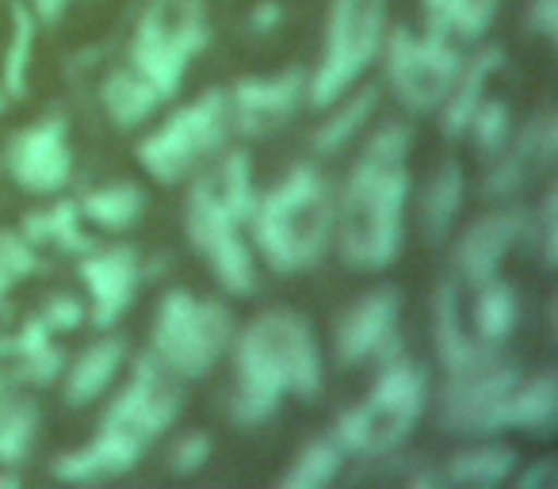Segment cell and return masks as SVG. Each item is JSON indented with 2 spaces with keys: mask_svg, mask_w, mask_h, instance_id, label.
<instances>
[{
  "mask_svg": "<svg viewBox=\"0 0 558 489\" xmlns=\"http://www.w3.org/2000/svg\"><path fill=\"white\" fill-rule=\"evenodd\" d=\"M520 367L512 359H501V352H486L463 371H448L440 387V428L448 436H466V440H486L497 436V413L509 390L517 387Z\"/></svg>",
  "mask_w": 558,
  "mask_h": 489,
  "instance_id": "30bf717a",
  "label": "cell"
},
{
  "mask_svg": "<svg viewBox=\"0 0 558 489\" xmlns=\"http://www.w3.org/2000/svg\"><path fill=\"white\" fill-rule=\"evenodd\" d=\"M39 318L50 333H70V329H77L81 321H85V303L73 298V295H54V298H47V306L39 310Z\"/></svg>",
  "mask_w": 558,
  "mask_h": 489,
  "instance_id": "f35d334b",
  "label": "cell"
},
{
  "mask_svg": "<svg viewBox=\"0 0 558 489\" xmlns=\"http://www.w3.org/2000/svg\"><path fill=\"white\" fill-rule=\"evenodd\" d=\"M524 230H527V210H520V207H501V210H489V215L474 218L466 230H459L456 249H451L459 280L478 288V283L501 276V265L520 245Z\"/></svg>",
  "mask_w": 558,
  "mask_h": 489,
  "instance_id": "2e32d148",
  "label": "cell"
},
{
  "mask_svg": "<svg viewBox=\"0 0 558 489\" xmlns=\"http://www.w3.org/2000/svg\"><path fill=\"white\" fill-rule=\"evenodd\" d=\"M241 225H245L241 218H233L230 210H222L218 203H210L207 195L187 187V203H184L187 241H192V249L207 260L210 276L222 283V291H230V295H238V298L256 291L253 249H248Z\"/></svg>",
  "mask_w": 558,
  "mask_h": 489,
  "instance_id": "8fae6325",
  "label": "cell"
},
{
  "mask_svg": "<svg viewBox=\"0 0 558 489\" xmlns=\"http://www.w3.org/2000/svg\"><path fill=\"white\" fill-rule=\"evenodd\" d=\"M9 50H4V70H0V88L9 96L27 93V77H32V54H35V32H39V20L27 9V0H12L9 4Z\"/></svg>",
  "mask_w": 558,
  "mask_h": 489,
  "instance_id": "836d02e7",
  "label": "cell"
},
{
  "mask_svg": "<svg viewBox=\"0 0 558 489\" xmlns=\"http://www.w3.org/2000/svg\"><path fill=\"white\" fill-rule=\"evenodd\" d=\"M210 39L207 4L203 0H149L131 35L126 62L142 70L161 93L184 85V70Z\"/></svg>",
  "mask_w": 558,
  "mask_h": 489,
  "instance_id": "ba28073f",
  "label": "cell"
},
{
  "mask_svg": "<svg viewBox=\"0 0 558 489\" xmlns=\"http://www.w3.org/2000/svg\"><path fill=\"white\" fill-rule=\"evenodd\" d=\"M509 481H517V489H543L555 481V463H550V459H535L524 474H512Z\"/></svg>",
  "mask_w": 558,
  "mask_h": 489,
  "instance_id": "60d3db41",
  "label": "cell"
},
{
  "mask_svg": "<svg viewBox=\"0 0 558 489\" xmlns=\"http://www.w3.org/2000/svg\"><path fill=\"white\" fill-rule=\"evenodd\" d=\"M501 62H505V50L494 47V42H486V47H478L463 65H459L456 85H451V93L444 96V103L436 108L440 111L444 138H451V142L466 138V123H471L474 108L486 100V85H489V77L501 70Z\"/></svg>",
  "mask_w": 558,
  "mask_h": 489,
  "instance_id": "7402d4cb",
  "label": "cell"
},
{
  "mask_svg": "<svg viewBox=\"0 0 558 489\" xmlns=\"http://www.w3.org/2000/svg\"><path fill=\"white\" fill-rule=\"evenodd\" d=\"M146 451V440L131 432L123 425H108L104 420L100 432L77 451H62V455L50 463V474L58 481H104V478H119V474L134 470Z\"/></svg>",
  "mask_w": 558,
  "mask_h": 489,
  "instance_id": "d6986e66",
  "label": "cell"
},
{
  "mask_svg": "<svg viewBox=\"0 0 558 489\" xmlns=\"http://www.w3.org/2000/svg\"><path fill=\"white\" fill-rule=\"evenodd\" d=\"M4 172L24 192L35 195L58 192L73 172V149H70V126H65V119L47 115L39 123L12 134L4 142Z\"/></svg>",
  "mask_w": 558,
  "mask_h": 489,
  "instance_id": "4fadbf2b",
  "label": "cell"
},
{
  "mask_svg": "<svg viewBox=\"0 0 558 489\" xmlns=\"http://www.w3.org/2000/svg\"><path fill=\"white\" fill-rule=\"evenodd\" d=\"M279 20H283V9L271 4V0H264V4H256L253 9V16H248V27H253V32H271Z\"/></svg>",
  "mask_w": 558,
  "mask_h": 489,
  "instance_id": "b9f144b4",
  "label": "cell"
},
{
  "mask_svg": "<svg viewBox=\"0 0 558 489\" xmlns=\"http://www.w3.org/2000/svg\"><path fill=\"white\" fill-rule=\"evenodd\" d=\"M466 134H471L474 149H478L482 161H494V157L505 154L512 138V111L505 100H482L474 108L471 123H466Z\"/></svg>",
  "mask_w": 558,
  "mask_h": 489,
  "instance_id": "e575fe53",
  "label": "cell"
},
{
  "mask_svg": "<svg viewBox=\"0 0 558 489\" xmlns=\"http://www.w3.org/2000/svg\"><path fill=\"white\" fill-rule=\"evenodd\" d=\"M230 131V96L222 88H207L199 100L177 108L138 142V164L157 184H180L226 146Z\"/></svg>",
  "mask_w": 558,
  "mask_h": 489,
  "instance_id": "52a82bcc",
  "label": "cell"
},
{
  "mask_svg": "<svg viewBox=\"0 0 558 489\" xmlns=\"http://www.w3.org/2000/svg\"><path fill=\"white\" fill-rule=\"evenodd\" d=\"M169 100V93L154 85L142 70H134L131 62L111 70L100 85V103L108 111V119L119 126V131H134L146 119H154V111Z\"/></svg>",
  "mask_w": 558,
  "mask_h": 489,
  "instance_id": "603a6c76",
  "label": "cell"
},
{
  "mask_svg": "<svg viewBox=\"0 0 558 489\" xmlns=\"http://www.w3.org/2000/svg\"><path fill=\"white\" fill-rule=\"evenodd\" d=\"M344 466V451L333 436H318L306 440L299 448V455L291 459V466L279 474V489H326L329 481H337Z\"/></svg>",
  "mask_w": 558,
  "mask_h": 489,
  "instance_id": "d6a6232c",
  "label": "cell"
},
{
  "mask_svg": "<svg viewBox=\"0 0 558 489\" xmlns=\"http://www.w3.org/2000/svg\"><path fill=\"white\" fill-rule=\"evenodd\" d=\"M39 249L24 237L20 230H0V310L9 303V295L27 280V276L39 272Z\"/></svg>",
  "mask_w": 558,
  "mask_h": 489,
  "instance_id": "d590c367",
  "label": "cell"
},
{
  "mask_svg": "<svg viewBox=\"0 0 558 489\" xmlns=\"http://www.w3.org/2000/svg\"><path fill=\"white\" fill-rule=\"evenodd\" d=\"M463 199H466V172L456 157H448V161L428 176V187H425V195H421V230H425L428 245L448 237L459 210H463Z\"/></svg>",
  "mask_w": 558,
  "mask_h": 489,
  "instance_id": "83f0119b",
  "label": "cell"
},
{
  "mask_svg": "<svg viewBox=\"0 0 558 489\" xmlns=\"http://www.w3.org/2000/svg\"><path fill=\"white\" fill-rule=\"evenodd\" d=\"M501 0H421V20L428 35L451 42H482L494 27Z\"/></svg>",
  "mask_w": 558,
  "mask_h": 489,
  "instance_id": "4316f807",
  "label": "cell"
},
{
  "mask_svg": "<svg viewBox=\"0 0 558 489\" xmlns=\"http://www.w3.org/2000/svg\"><path fill=\"white\" fill-rule=\"evenodd\" d=\"M230 341L233 314L218 298H199L180 288L161 295L149 329V352L165 359L180 379H207L230 352Z\"/></svg>",
  "mask_w": 558,
  "mask_h": 489,
  "instance_id": "8992f818",
  "label": "cell"
},
{
  "mask_svg": "<svg viewBox=\"0 0 558 489\" xmlns=\"http://www.w3.org/2000/svg\"><path fill=\"white\" fill-rule=\"evenodd\" d=\"M146 203L149 199L138 184H131V180H116V184L96 187V192H88L85 199H77V207L93 225L119 233V230H131V225L138 222L142 210H146Z\"/></svg>",
  "mask_w": 558,
  "mask_h": 489,
  "instance_id": "1f68e13d",
  "label": "cell"
},
{
  "mask_svg": "<svg viewBox=\"0 0 558 489\" xmlns=\"http://www.w3.org/2000/svg\"><path fill=\"white\" fill-rule=\"evenodd\" d=\"M558 161V115L555 111H539L527 119V126L520 134H512L501 157H494V169L486 176V192L505 199L520 184H527V176L547 172Z\"/></svg>",
  "mask_w": 558,
  "mask_h": 489,
  "instance_id": "ac0fdd59",
  "label": "cell"
},
{
  "mask_svg": "<svg viewBox=\"0 0 558 489\" xmlns=\"http://www.w3.org/2000/svg\"><path fill=\"white\" fill-rule=\"evenodd\" d=\"M527 27L543 42H558V0H527Z\"/></svg>",
  "mask_w": 558,
  "mask_h": 489,
  "instance_id": "ab89813d",
  "label": "cell"
},
{
  "mask_svg": "<svg viewBox=\"0 0 558 489\" xmlns=\"http://www.w3.org/2000/svg\"><path fill=\"white\" fill-rule=\"evenodd\" d=\"M230 126L245 138L279 131L306 100V73L299 65L271 77H245L230 88Z\"/></svg>",
  "mask_w": 558,
  "mask_h": 489,
  "instance_id": "9a60e30c",
  "label": "cell"
},
{
  "mask_svg": "<svg viewBox=\"0 0 558 489\" xmlns=\"http://www.w3.org/2000/svg\"><path fill=\"white\" fill-rule=\"evenodd\" d=\"M126 344L119 337H100L96 344H88L70 367H65V405L85 409L93 405L104 390L116 382L119 367H123Z\"/></svg>",
  "mask_w": 558,
  "mask_h": 489,
  "instance_id": "d4e9b609",
  "label": "cell"
},
{
  "mask_svg": "<svg viewBox=\"0 0 558 489\" xmlns=\"http://www.w3.org/2000/svg\"><path fill=\"white\" fill-rule=\"evenodd\" d=\"M81 280L88 288V306H93V326L111 329L134 303L142 283V260L131 245H104V249L81 253Z\"/></svg>",
  "mask_w": 558,
  "mask_h": 489,
  "instance_id": "e0dca14e",
  "label": "cell"
},
{
  "mask_svg": "<svg viewBox=\"0 0 558 489\" xmlns=\"http://www.w3.org/2000/svg\"><path fill=\"white\" fill-rule=\"evenodd\" d=\"M326 111L329 115L318 123L311 146H314V154L333 157V154H341V149L349 146V142L356 138L367 123H372V115L379 111V88L375 85H352L349 93H344L341 100L329 103Z\"/></svg>",
  "mask_w": 558,
  "mask_h": 489,
  "instance_id": "484cf974",
  "label": "cell"
},
{
  "mask_svg": "<svg viewBox=\"0 0 558 489\" xmlns=\"http://www.w3.org/2000/svg\"><path fill=\"white\" fill-rule=\"evenodd\" d=\"M425 405L428 371L417 359L390 356L364 402H356L337 417L333 440L341 443L344 455L383 459L410 440L417 420L425 417Z\"/></svg>",
  "mask_w": 558,
  "mask_h": 489,
  "instance_id": "277c9868",
  "label": "cell"
},
{
  "mask_svg": "<svg viewBox=\"0 0 558 489\" xmlns=\"http://www.w3.org/2000/svg\"><path fill=\"white\" fill-rule=\"evenodd\" d=\"M16 486H20V474L0 470V489H16Z\"/></svg>",
  "mask_w": 558,
  "mask_h": 489,
  "instance_id": "ee69618b",
  "label": "cell"
},
{
  "mask_svg": "<svg viewBox=\"0 0 558 489\" xmlns=\"http://www.w3.org/2000/svg\"><path fill=\"white\" fill-rule=\"evenodd\" d=\"M233 398L230 417L238 428H256L276 417L283 398H311L326 387V367L314 329L295 310H264L245 329H233Z\"/></svg>",
  "mask_w": 558,
  "mask_h": 489,
  "instance_id": "7a4b0ae2",
  "label": "cell"
},
{
  "mask_svg": "<svg viewBox=\"0 0 558 489\" xmlns=\"http://www.w3.org/2000/svg\"><path fill=\"white\" fill-rule=\"evenodd\" d=\"M210 448H215V443H210L207 432H199V428H195V432H184L169 448V470L177 474V478H192L195 470L207 466Z\"/></svg>",
  "mask_w": 558,
  "mask_h": 489,
  "instance_id": "74e56055",
  "label": "cell"
},
{
  "mask_svg": "<svg viewBox=\"0 0 558 489\" xmlns=\"http://www.w3.org/2000/svg\"><path fill=\"white\" fill-rule=\"evenodd\" d=\"M524 237H532L535 253H539V265L550 272V268L558 265V187L555 184L543 192L539 207L527 215Z\"/></svg>",
  "mask_w": 558,
  "mask_h": 489,
  "instance_id": "8d00e7d4",
  "label": "cell"
},
{
  "mask_svg": "<svg viewBox=\"0 0 558 489\" xmlns=\"http://www.w3.org/2000/svg\"><path fill=\"white\" fill-rule=\"evenodd\" d=\"M410 123H383L352 161L333 215V245L356 272H383L402 253L405 203H410Z\"/></svg>",
  "mask_w": 558,
  "mask_h": 489,
  "instance_id": "6da1fadb",
  "label": "cell"
},
{
  "mask_svg": "<svg viewBox=\"0 0 558 489\" xmlns=\"http://www.w3.org/2000/svg\"><path fill=\"white\" fill-rule=\"evenodd\" d=\"M337 199L322 169L299 161L268 195H256L248 233L260 260L276 276H299L314 268L333 245Z\"/></svg>",
  "mask_w": 558,
  "mask_h": 489,
  "instance_id": "3957f363",
  "label": "cell"
},
{
  "mask_svg": "<svg viewBox=\"0 0 558 489\" xmlns=\"http://www.w3.org/2000/svg\"><path fill=\"white\" fill-rule=\"evenodd\" d=\"M433 344H436V359H440L444 375L448 371H463L471 367L474 359H482L486 344L474 341V333L466 329V318H463V291H459V280H444L433 295Z\"/></svg>",
  "mask_w": 558,
  "mask_h": 489,
  "instance_id": "44dd1931",
  "label": "cell"
},
{
  "mask_svg": "<svg viewBox=\"0 0 558 489\" xmlns=\"http://www.w3.org/2000/svg\"><path fill=\"white\" fill-rule=\"evenodd\" d=\"M184 379L172 371L165 359H157L154 352H142L131 367V379L126 387L111 398L104 420L108 425L131 428L138 440H157L165 436L180 417V405H184Z\"/></svg>",
  "mask_w": 558,
  "mask_h": 489,
  "instance_id": "7c38bea8",
  "label": "cell"
},
{
  "mask_svg": "<svg viewBox=\"0 0 558 489\" xmlns=\"http://www.w3.org/2000/svg\"><path fill=\"white\" fill-rule=\"evenodd\" d=\"M387 39V0H333L326 16V42L306 77L311 108L326 111L375 65Z\"/></svg>",
  "mask_w": 558,
  "mask_h": 489,
  "instance_id": "5b68a950",
  "label": "cell"
},
{
  "mask_svg": "<svg viewBox=\"0 0 558 489\" xmlns=\"http://www.w3.org/2000/svg\"><path fill=\"white\" fill-rule=\"evenodd\" d=\"M65 4H70V0H27V9L35 12L39 24H54V20H62Z\"/></svg>",
  "mask_w": 558,
  "mask_h": 489,
  "instance_id": "7bdbcfd3",
  "label": "cell"
},
{
  "mask_svg": "<svg viewBox=\"0 0 558 489\" xmlns=\"http://www.w3.org/2000/svg\"><path fill=\"white\" fill-rule=\"evenodd\" d=\"M517 448L509 443H497V440H478L471 448H459L456 455H448L444 463L440 478L444 486H474V489H494L505 486V481L517 474Z\"/></svg>",
  "mask_w": 558,
  "mask_h": 489,
  "instance_id": "cb8c5ba5",
  "label": "cell"
},
{
  "mask_svg": "<svg viewBox=\"0 0 558 489\" xmlns=\"http://www.w3.org/2000/svg\"><path fill=\"white\" fill-rule=\"evenodd\" d=\"M4 103H9V93H4V88H0V111H4Z\"/></svg>",
  "mask_w": 558,
  "mask_h": 489,
  "instance_id": "f6af8a7d",
  "label": "cell"
},
{
  "mask_svg": "<svg viewBox=\"0 0 558 489\" xmlns=\"http://www.w3.org/2000/svg\"><path fill=\"white\" fill-rule=\"evenodd\" d=\"M383 65H387V85L395 88L398 103L413 115H425L444 103L459 77L463 54L451 39L440 35H417L410 27H395L383 39Z\"/></svg>",
  "mask_w": 558,
  "mask_h": 489,
  "instance_id": "9c48e42d",
  "label": "cell"
},
{
  "mask_svg": "<svg viewBox=\"0 0 558 489\" xmlns=\"http://www.w3.org/2000/svg\"><path fill=\"white\" fill-rule=\"evenodd\" d=\"M35 428H39V405L20 394V382L0 367V463H24L35 443Z\"/></svg>",
  "mask_w": 558,
  "mask_h": 489,
  "instance_id": "f1b7e54d",
  "label": "cell"
},
{
  "mask_svg": "<svg viewBox=\"0 0 558 489\" xmlns=\"http://www.w3.org/2000/svg\"><path fill=\"white\" fill-rule=\"evenodd\" d=\"M398 310H402V295L390 283L360 295L337 321L333 356L344 367H356L364 359H390L398 352Z\"/></svg>",
  "mask_w": 558,
  "mask_h": 489,
  "instance_id": "5bb4252c",
  "label": "cell"
},
{
  "mask_svg": "<svg viewBox=\"0 0 558 489\" xmlns=\"http://www.w3.org/2000/svg\"><path fill=\"white\" fill-rule=\"evenodd\" d=\"M558 425V375L550 367L535 375H520L517 387L501 402L497 432H532L539 440L555 436Z\"/></svg>",
  "mask_w": 558,
  "mask_h": 489,
  "instance_id": "ffe728a7",
  "label": "cell"
},
{
  "mask_svg": "<svg viewBox=\"0 0 558 489\" xmlns=\"http://www.w3.org/2000/svg\"><path fill=\"white\" fill-rule=\"evenodd\" d=\"M478 295H474V310H471V333L478 344L486 349H501L505 341L512 337L520 321V303H517V291L494 276V280L478 283Z\"/></svg>",
  "mask_w": 558,
  "mask_h": 489,
  "instance_id": "f546056e",
  "label": "cell"
},
{
  "mask_svg": "<svg viewBox=\"0 0 558 489\" xmlns=\"http://www.w3.org/2000/svg\"><path fill=\"white\" fill-rule=\"evenodd\" d=\"M81 222H85V215H81L77 203L62 199V203H54V207H47V210H32V215L24 218V225H20V233L32 241L35 249L50 245V249L77 253V257H81L85 249H93V237H88Z\"/></svg>",
  "mask_w": 558,
  "mask_h": 489,
  "instance_id": "4dcf8cb0",
  "label": "cell"
}]
</instances>
